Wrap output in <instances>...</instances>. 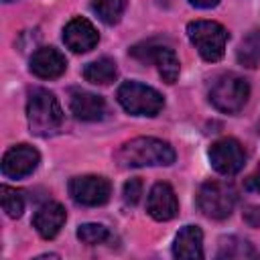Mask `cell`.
I'll use <instances>...</instances> for the list:
<instances>
[{
	"mask_svg": "<svg viewBox=\"0 0 260 260\" xmlns=\"http://www.w3.org/2000/svg\"><path fill=\"white\" fill-rule=\"evenodd\" d=\"M116 160L122 169H138V167H167L175 162V150L169 142L152 136H138L124 142Z\"/></svg>",
	"mask_w": 260,
	"mask_h": 260,
	"instance_id": "6da1fadb",
	"label": "cell"
},
{
	"mask_svg": "<svg viewBox=\"0 0 260 260\" xmlns=\"http://www.w3.org/2000/svg\"><path fill=\"white\" fill-rule=\"evenodd\" d=\"M26 120L28 128L35 136H55L61 132L65 116L59 106V100L55 98L53 91L45 87H35L28 91V102H26Z\"/></svg>",
	"mask_w": 260,
	"mask_h": 260,
	"instance_id": "7a4b0ae2",
	"label": "cell"
},
{
	"mask_svg": "<svg viewBox=\"0 0 260 260\" xmlns=\"http://www.w3.org/2000/svg\"><path fill=\"white\" fill-rule=\"evenodd\" d=\"M238 193L230 181L211 179L205 181L197 191V207L209 219H225L232 215Z\"/></svg>",
	"mask_w": 260,
	"mask_h": 260,
	"instance_id": "3957f363",
	"label": "cell"
},
{
	"mask_svg": "<svg viewBox=\"0 0 260 260\" xmlns=\"http://www.w3.org/2000/svg\"><path fill=\"white\" fill-rule=\"evenodd\" d=\"M187 37L191 45L197 49V53L209 61L215 63L225 53V43L230 39L228 30L215 22V20H193L187 24Z\"/></svg>",
	"mask_w": 260,
	"mask_h": 260,
	"instance_id": "277c9868",
	"label": "cell"
},
{
	"mask_svg": "<svg viewBox=\"0 0 260 260\" xmlns=\"http://www.w3.org/2000/svg\"><path fill=\"white\" fill-rule=\"evenodd\" d=\"M118 104L132 116H156L162 106L165 98L150 85L138 81H124L116 91Z\"/></svg>",
	"mask_w": 260,
	"mask_h": 260,
	"instance_id": "5b68a950",
	"label": "cell"
},
{
	"mask_svg": "<svg viewBox=\"0 0 260 260\" xmlns=\"http://www.w3.org/2000/svg\"><path fill=\"white\" fill-rule=\"evenodd\" d=\"M248 95H250L248 81L236 73L219 75L209 89V102L213 104V108H217L219 112H225V114L240 112L246 106Z\"/></svg>",
	"mask_w": 260,
	"mask_h": 260,
	"instance_id": "8992f818",
	"label": "cell"
},
{
	"mask_svg": "<svg viewBox=\"0 0 260 260\" xmlns=\"http://www.w3.org/2000/svg\"><path fill=\"white\" fill-rule=\"evenodd\" d=\"M132 57L140 59L142 63H154L160 77L167 83H175L181 71V63L177 53L169 47V45H160L156 41H148V43H140L136 47L130 49Z\"/></svg>",
	"mask_w": 260,
	"mask_h": 260,
	"instance_id": "52a82bcc",
	"label": "cell"
},
{
	"mask_svg": "<svg viewBox=\"0 0 260 260\" xmlns=\"http://www.w3.org/2000/svg\"><path fill=\"white\" fill-rule=\"evenodd\" d=\"M69 195L75 203L85 207H98L108 203L112 195V185L100 175H81L69 181Z\"/></svg>",
	"mask_w": 260,
	"mask_h": 260,
	"instance_id": "ba28073f",
	"label": "cell"
},
{
	"mask_svg": "<svg viewBox=\"0 0 260 260\" xmlns=\"http://www.w3.org/2000/svg\"><path fill=\"white\" fill-rule=\"evenodd\" d=\"M209 162L219 175L232 177V175H236V173H240L244 169L246 150L236 138H230V136L228 138H219L209 148Z\"/></svg>",
	"mask_w": 260,
	"mask_h": 260,
	"instance_id": "9c48e42d",
	"label": "cell"
},
{
	"mask_svg": "<svg viewBox=\"0 0 260 260\" xmlns=\"http://www.w3.org/2000/svg\"><path fill=\"white\" fill-rule=\"evenodd\" d=\"M41 154L30 144H16L2 156V175L8 179H24L39 167Z\"/></svg>",
	"mask_w": 260,
	"mask_h": 260,
	"instance_id": "30bf717a",
	"label": "cell"
},
{
	"mask_svg": "<svg viewBox=\"0 0 260 260\" xmlns=\"http://www.w3.org/2000/svg\"><path fill=\"white\" fill-rule=\"evenodd\" d=\"M63 43L73 53H87L100 43V32L87 18L75 16L63 28Z\"/></svg>",
	"mask_w": 260,
	"mask_h": 260,
	"instance_id": "8fae6325",
	"label": "cell"
},
{
	"mask_svg": "<svg viewBox=\"0 0 260 260\" xmlns=\"http://www.w3.org/2000/svg\"><path fill=\"white\" fill-rule=\"evenodd\" d=\"M146 211L156 221H169L177 217L179 213V201L169 183H154L148 199H146Z\"/></svg>",
	"mask_w": 260,
	"mask_h": 260,
	"instance_id": "7c38bea8",
	"label": "cell"
},
{
	"mask_svg": "<svg viewBox=\"0 0 260 260\" xmlns=\"http://www.w3.org/2000/svg\"><path fill=\"white\" fill-rule=\"evenodd\" d=\"M69 108H71V114L81 122H98L106 116L104 98L79 87H73L69 91Z\"/></svg>",
	"mask_w": 260,
	"mask_h": 260,
	"instance_id": "4fadbf2b",
	"label": "cell"
},
{
	"mask_svg": "<svg viewBox=\"0 0 260 260\" xmlns=\"http://www.w3.org/2000/svg\"><path fill=\"white\" fill-rule=\"evenodd\" d=\"M67 69V59L55 47H41L30 57V73L41 79H55Z\"/></svg>",
	"mask_w": 260,
	"mask_h": 260,
	"instance_id": "5bb4252c",
	"label": "cell"
},
{
	"mask_svg": "<svg viewBox=\"0 0 260 260\" xmlns=\"http://www.w3.org/2000/svg\"><path fill=\"white\" fill-rule=\"evenodd\" d=\"M65 219H67V213L63 209V205L57 203V201H49V203H45L37 209V213L32 217V225H35V230L39 232L41 238L53 240L61 232Z\"/></svg>",
	"mask_w": 260,
	"mask_h": 260,
	"instance_id": "9a60e30c",
	"label": "cell"
},
{
	"mask_svg": "<svg viewBox=\"0 0 260 260\" xmlns=\"http://www.w3.org/2000/svg\"><path fill=\"white\" fill-rule=\"evenodd\" d=\"M173 256L183 260H199L203 258V232L197 225H185L179 230L175 244H173Z\"/></svg>",
	"mask_w": 260,
	"mask_h": 260,
	"instance_id": "2e32d148",
	"label": "cell"
},
{
	"mask_svg": "<svg viewBox=\"0 0 260 260\" xmlns=\"http://www.w3.org/2000/svg\"><path fill=\"white\" fill-rule=\"evenodd\" d=\"M118 77L116 61L110 57H100L83 67V79L93 85H108Z\"/></svg>",
	"mask_w": 260,
	"mask_h": 260,
	"instance_id": "e0dca14e",
	"label": "cell"
},
{
	"mask_svg": "<svg viewBox=\"0 0 260 260\" xmlns=\"http://www.w3.org/2000/svg\"><path fill=\"white\" fill-rule=\"evenodd\" d=\"M258 252L254 250V246L240 238V236H228L219 240V250H217V258H228V260H246V258H256Z\"/></svg>",
	"mask_w": 260,
	"mask_h": 260,
	"instance_id": "ac0fdd59",
	"label": "cell"
},
{
	"mask_svg": "<svg viewBox=\"0 0 260 260\" xmlns=\"http://www.w3.org/2000/svg\"><path fill=\"white\" fill-rule=\"evenodd\" d=\"M236 57H238V63L248 69L260 67V30H252L242 39V43L238 45Z\"/></svg>",
	"mask_w": 260,
	"mask_h": 260,
	"instance_id": "d6986e66",
	"label": "cell"
},
{
	"mask_svg": "<svg viewBox=\"0 0 260 260\" xmlns=\"http://www.w3.org/2000/svg\"><path fill=\"white\" fill-rule=\"evenodd\" d=\"M91 10L98 14V18L106 24H116L120 22L124 10H126V0H93Z\"/></svg>",
	"mask_w": 260,
	"mask_h": 260,
	"instance_id": "ffe728a7",
	"label": "cell"
},
{
	"mask_svg": "<svg viewBox=\"0 0 260 260\" xmlns=\"http://www.w3.org/2000/svg\"><path fill=\"white\" fill-rule=\"evenodd\" d=\"M0 193H2V209L6 211L8 217L16 219L22 215L24 211V197H22V191H16L8 185H2L0 187Z\"/></svg>",
	"mask_w": 260,
	"mask_h": 260,
	"instance_id": "44dd1931",
	"label": "cell"
},
{
	"mask_svg": "<svg viewBox=\"0 0 260 260\" xmlns=\"http://www.w3.org/2000/svg\"><path fill=\"white\" fill-rule=\"evenodd\" d=\"M77 238L87 246H95V244L106 242L110 238V232L102 223H81L77 228Z\"/></svg>",
	"mask_w": 260,
	"mask_h": 260,
	"instance_id": "7402d4cb",
	"label": "cell"
},
{
	"mask_svg": "<svg viewBox=\"0 0 260 260\" xmlns=\"http://www.w3.org/2000/svg\"><path fill=\"white\" fill-rule=\"evenodd\" d=\"M122 195H124V201L128 205H136L140 201V195H142V181L138 177H132L130 181H126Z\"/></svg>",
	"mask_w": 260,
	"mask_h": 260,
	"instance_id": "603a6c76",
	"label": "cell"
},
{
	"mask_svg": "<svg viewBox=\"0 0 260 260\" xmlns=\"http://www.w3.org/2000/svg\"><path fill=\"white\" fill-rule=\"evenodd\" d=\"M244 221L250 225V228H260V207L258 205H248L242 213Z\"/></svg>",
	"mask_w": 260,
	"mask_h": 260,
	"instance_id": "cb8c5ba5",
	"label": "cell"
},
{
	"mask_svg": "<svg viewBox=\"0 0 260 260\" xmlns=\"http://www.w3.org/2000/svg\"><path fill=\"white\" fill-rule=\"evenodd\" d=\"M246 187H248V189H252V191H256V193H260V165H258V167H256V171L248 177Z\"/></svg>",
	"mask_w": 260,
	"mask_h": 260,
	"instance_id": "d4e9b609",
	"label": "cell"
},
{
	"mask_svg": "<svg viewBox=\"0 0 260 260\" xmlns=\"http://www.w3.org/2000/svg\"><path fill=\"white\" fill-rule=\"evenodd\" d=\"M189 4L195 8H213L219 4V0H189Z\"/></svg>",
	"mask_w": 260,
	"mask_h": 260,
	"instance_id": "484cf974",
	"label": "cell"
},
{
	"mask_svg": "<svg viewBox=\"0 0 260 260\" xmlns=\"http://www.w3.org/2000/svg\"><path fill=\"white\" fill-rule=\"evenodd\" d=\"M4 2H12V0H4Z\"/></svg>",
	"mask_w": 260,
	"mask_h": 260,
	"instance_id": "4316f807",
	"label": "cell"
}]
</instances>
